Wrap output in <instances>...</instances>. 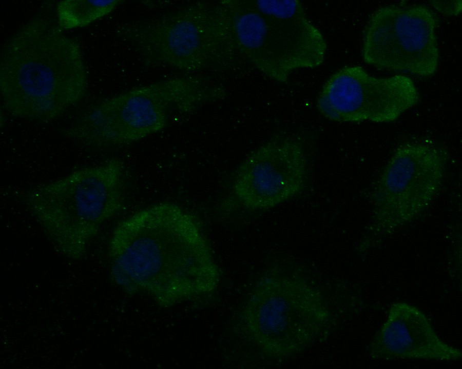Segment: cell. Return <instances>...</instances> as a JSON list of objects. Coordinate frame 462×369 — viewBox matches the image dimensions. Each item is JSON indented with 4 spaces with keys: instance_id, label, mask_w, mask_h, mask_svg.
<instances>
[{
    "instance_id": "cell-9",
    "label": "cell",
    "mask_w": 462,
    "mask_h": 369,
    "mask_svg": "<svg viewBox=\"0 0 462 369\" xmlns=\"http://www.w3.org/2000/svg\"><path fill=\"white\" fill-rule=\"evenodd\" d=\"M438 25L436 14L424 5L381 7L364 28L362 58L378 69L431 76L439 65Z\"/></svg>"
},
{
    "instance_id": "cell-3",
    "label": "cell",
    "mask_w": 462,
    "mask_h": 369,
    "mask_svg": "<svg viewBox=\"0 0 462 369\" xmlns=\"http://www.w3.org/2000/svg\"><path fill=\"white\" fill-rule=\"evenodd\" d=\"M238 53L268 77L286 83L301 68L323 63L325 39L296 0L218 1Z\"/></svg>"
},
{
    "instance_id": "cell-10",
    "label": "cell",
    "mask_w": 462,
    "mask_h": 369,
    "mask_svg": "<svg viewBox=\"0 0 462 369\" xmlns=\"http://www.w3.org/2000/svg\"><path fill=\"white\" fill-rule=\"evenodd\" d=\"M412 80L403 75L377 77L359 66L333 73L317 97L319 112L340 122L394 121L419 101Z\"/></svg>"
},
{
    "instance_id": "cell-1",
    "label": "cell",
    "mask_w": 462,
    "mask_h": 369,
    "mask_svg": "<svg viewBox=\"0 0 462 369\" xmlns=\"http://www.w3.org/2000/svg\"><path fill=\"white\" fill-rule=\"evenodd\" d=\"M111 274L130 291L151 292L174 304L212 293L220 274L195 219L161 202L121 220L109 242Z\"/></svg>"
},
{
    "instance_id": "cell-5",
    "label": "cell",
    "mask_w": 462,
    "mask_h": 369,
    "mask_svg": "<svg viewBox=\"0 0 462 369\" xmlns=\"http://www.w3.org/2000/svg\"><path fill=\"white\" fill-rule=\"evenodd\" d=\"M225 94L198 76L162 80L103 100L60 132L88 146L128 144L165 128L172 111L189 113Z\"/></svg>"
},
{
    "instance_id": "cell-12",
    "label": "cell",
    "mask_w": 462,
    "mask_h": 369,
    "mask_svg": "<svg viewBox=\"0 0 462 369\" xmlns=\"http://www.w3.org/2000/svg\"><path fill=\"white\" fill-rule=\"evenodd\" d=\"M368 352L376 360L454 361L461 351L440 338L424 313L405 302L389 307L386 319L372 338Z\"/></svg>"
},
{
    "instance_id": "cell-4",
    "label": "cell",
    "mask_w": 462,
    "mask_h": 369,
    "mask_svg": "<svg viewBox=\"0 0 462 369\" xmlns=\"http://www.w3.org/2000/svg\"><path fill=\"white\" fill-rule=\"evenodd\" d=\"M124 165L117 158L23 192L22 201L54 248L81 258L104 221L121 208Z\"/></svg>"
},
{
    "instance_id": "cell-13",
    "label": "cell",
    "mask_w": 462,
    "mask_h": 369,
    "mask_svg": "<svg viewBox=\"0 0 462 369\" xmlns=\"http://www.w3.org/2000/svg\"><path fill=\"white\" fill-rule=\"evenodd\" d=\"M123 1L65 0L56 5L57 24L64 31L86 26L113 11Z\"/></svg>"
},
{
    "instance_id": "cell-14",
    "label": "cell",
    "mask_w": 462,
    "mask_h": 369,
    "mask_svg": "<svg viewBox=\"0 0 462 369\" xmlns=\"http://www.w3.org/2000/svg\"><path fill=\"white\" fill-rule=\"evenodd\" d=\"M461 1H431L430 4L436 10L447 16H456L461 12Z\"/></svg>"
},
{
    "instance_id": "cell-6",
    "label": "cell",
    "mask_w": 462,
    "mask_h": 369,
    "mask_svg": "<svg viewBox=\"0 0 462 369\" xmlns=\"http://www.w3.org/2000/svg\"><path fill=\"white\" fill-rule=\"evenodd\" d=\"M238 319L241 334L277 360L304 351L323 339L332 325L321 293L305 280L277 270L258 280Z\"/></svg>"
},
{
    "instance_id": "cell-7",
    "label": "cell",
    "mask_w": 462,
    "mask_h": 369,
    "mask_svg": "<svg viewBox=\"0 0 462 369\" xmlns=\"http://www.w3.org/2000/svg\"><path fill=\"white\" fill-rule=\"evenodd\" d=\"M117 35L148 67L186 72L227 69L238 53L217 1H196L157 16L125 23Z\"/></svg>"
},
{
    "instance_id": "cell-2",
    "label": "cell",
    "mask_w": 462,
    "mask_h": 369,
    "mask_svg": "<svg viewBox=\"0 0 462 369\" xmlns=\"http://www.w3.org/2000/svg\"><path fill=\"white\" fill-rule=\"evenodd\" d=\"M88 87L79 44L42 13L19 27L1 48V96L13 117L51 121L79 102Z\"/></svg>"
},
{
    "instance_id": "cell-11",
    "label": "cell",
    "mask_w": 462,
    "mask_h": 369,
    "mask_svg": "<svg viewBox=\"0 0 462 369\" xmlns=\"http://www.w3.org/2000/svg\"><path fill=\"white\" fill-rule=\"evenodd\" d=\"M307 161L301 144L290 137L263 144L240 164L233 179L238 199L253 209L275 207L303 189Z\"/></svg>"
},
{
    "instance_id": "cell-8",
    "label": "cell",
    "mask_w": 462,
    "mask_h": 369,
    "mask_svg": "<svg viewBox=\"0 0 462 369\" xmlns=\"http://www.w3.org/2000/svg\"><path fill=\"white\" fill-rule=\"evenodd\" d=\"M447 160L443 148L428 142L398 148L373 192L374 233H390L427 209L440 188Z\"/></svg>"
}]
</instances>
